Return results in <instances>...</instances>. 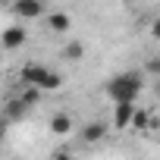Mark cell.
Instances as JSON below:
<instances>
[{
  "label": "cell",
  "instance_id": "6da1fadb",
  "mask_svg": "<svg viewBox=\"0 0 160 160\" xmlns=\"http://www.w3.org/2000/svg\"><path fill=\"white\" fill-rule=\"evenodd\" d=\"M107 98L113 101V104H119V101H135L141 91H144V75L138 72V69H126V72H116L110 82H107Z\"/></svg>",
  "mask_w": 160,
  "mask_h": 160
},
{
  "label": "cell",
  "instance_id": "7a4b0ae2",
  "mask_svg": "<svg viewBox=\"0 0 160 160\" xmlns=\"http://www.w3.org/2000/svg\"><path fill=\"white\" fill-rule=\"evenodd\" d=\"M19 78H22V85H32V88H41V91H57L63 85L60 72H53L41 63H25L19 69Z\"/></svg>",
  "mask_w": 160,
  "mask_h": 160
},
{
  "label": "cell",
  "instance_id": "3957f363",
  "mask_svg": "<svg viewBox=\"0 0 160 160\" xmlns=\"http://www.w3.org/2000/svg\"><path fill=\"white\" fill-rule=\"evenodd\" d=\"M135 101H119V104H113V126L116 129H126V126H132L135 122Z\"/></svg>",
  "mask_w": 160,
  "mask_h": 160
},
{
  "label": "cell",
  "instance_id": "277c9868",
  "mask_svg": "<svg viewBox=\"0 0 160 160\" xmlns=\"http://www.w3.org/2000/svg\"><path fill=\"white\" fill-rule=\"evenodd\" d=\"M13 10H16L19 19H38L44 13V3H41V0H16Z\"/></svg>",
  "mask_w": 160,
  "mask_h": 160
},
{
  "label": "cell",
  "instance_id": "5b68a950",
  "mask_svg": "<svg viewBox=\"0 0 160 160\" xmlns=\"http://www.w3.org/2000/svg\"><path fill=\"white\" fill-rule=\"evenodd\" d=\"M107 138V122H101V119H91L85 129H82V141L85 144H98V141H104Z\"/></svg>",
  "mask_w": 160,
  "mask_h": 160
},
{
  "label": "cell",
  "instance_id": "8992f818",
  "mask_svg": "<svg viewBox=\"0 0 160 160\" xmlns=\"http://www.w3.org/2000/svg\"><path fill=\"white\" fill-rule=\"evenodd\" d=\"M72 116L69 113H53L50 116V135H57V138H66L69 132H72Z\"/></svg>",
  "mask_w": 160,
  "mask_h": 160
},
{
  "label": "cell",
  "instance_id": "52a82bcc",
  "mask_svg": "<svg viewBox=\"0 0 160 160\" xmlns=\"http://www.w3.org/2000/svg\"><path fill=\"white\" fill-rule=\"evenodd\" d=\"M25 44V28L22 25H10L7 32H3V47L7 50H16V47H22Z\"/></svg>",
  "mask_w": 160,
  "mask_h": 160
},
{
  "label": "cell",
  "instance_id": "ba28073f",
  "mask_svg": "<svg viewBox=\"0 0 160 160\" xmlns=\"http://www.w3.org/2000/svg\"><path fill=\"white\" fill-rule=\"evenodd\" d=\"M47 25H50V32L63 35V32H69L72 19H69V13H50V16H47Z\"/></svg>",
  "mask_w": 160,
  "mask_h": 160
},
{
  "label": "cell",
  "instance_id": "9c48e42d",
  "mask_svg": "<svg viewBox=\"0 0 160 160\" xmlns=\"http://www.w3.org/2000/svg\"><path fill=\"white\" fill-rule=\"evenodd\" d=\"M28 110H32V107H28L22 98H16V101H10V104H7V119H10V122H16V119H22Z\"/></svg>",
  "mask_w": 160,
  "mask_h": 160
},
{
  "label": "cell",
  "instance_id": "30bf717a",
  "mask_svg": "<svg viewBox=\"0 0 160 160\" xmlns=\"http://www.w3.org/2000/svg\"><path fill=\"white\" fill-rule=\"evenodd\" d=\"M63 57H66V60H82V57H85V47L78 44V41H72V44L63 50Z\"/></svg>",
  "mask_w": 160,
  "mask_h": 160
},
{
  "label": "cell",
  "instance_id": "8fae6325",
  "mask_svg": "<svg viewBox=\"0 0 160 160\" xmlns=\"http://www.w3.org/2000/svg\"><path fill=\"white\" fill-rule=\"evenodd\" d=\"M135 129H148V126H157V119L151 116V113H135V122H132Z\"/></svg>",
  "mask_w": 160,
  "mask_h": 160
},
{
  "label": "cell",
  "instance_id": "7c38bea8",
  "mask_svg": "<svg viewBox=\"0 0 160 160\" xmlns=\"http://www.w3.org/2000/svg\"><path fill=\"white\" fill-rule=\"evenodd\" d=\"M50 160H75V154H72V151H53Z\"/></svg>",
  "mask_w": 160,
  "mask_h": 160
},
{
  "label": "cell",
  "instance_id": "4fadbf2b",
  "mask_svg": "<svg viewBox=\"0 0 160 160\" xmlns=\"http://www.w3.org/2000/svg\"><path fill=\"white\" fill-rule=\"evenodd\" d=\"M151 38L160 41V19H151Z\"/></svg>",
  "mask_w": 160,
  "mask_h": 160
},
{
  "label": "cell",
  "instance_id": "5bb4252c",
  "mask_svg": "<svg viewBox=\"0 0 160 160\" xmlns=\"http://www.w3.org/2000/svg\"><path fill=\"white\" fill-rule=\"evenodd\" d=\"M144 69H151V72H160V60H148V66Z\"/></svg>",
  "mask_w": 160,
  "mask_h": 160
},
{
  "label": "cell",
  "instance_id": "9a60e30c",
  "mask_svg": "<svg viewBox=\"0 0 160 160\" xmlns=\"http://www.w3.org/2000/svg\"><path fill=\"white\" fill-rule=\"evenodd\" d=\"M157 94H160V82H157Z\"/></svg>",
  "mask_w": 160,
  "mask_h": 160
}]
</instances>
